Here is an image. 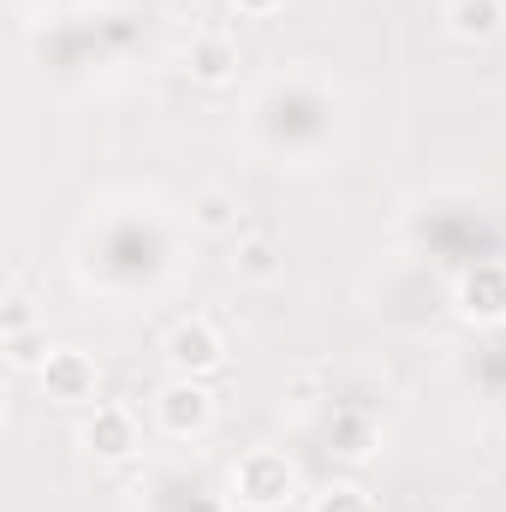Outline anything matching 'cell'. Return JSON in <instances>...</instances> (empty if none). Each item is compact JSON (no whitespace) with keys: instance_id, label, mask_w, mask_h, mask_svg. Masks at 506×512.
<instances>
[{"instance_id":"1","label":"cell","mask_w":506,"mask_h":512,"mask_svg":"<svg viewBox=\"0 0 506 512\" xmlns=\"http://www.w3.org/2000/svg\"><path fill=\"white\" fill-rule=\"evenodd\" d=\"M233 495H239V507H251V512L286 507V501H292V465H286L280 453L256 447V453H245V459L233 465Z\"/></svg>"},{"instance_id":"2","label":"cell","mask_w":506,"mask_h":512,"mask_svg":"<svg viewBox=\"0 0 506 512\" xmlns=\"http://www.w3.org/2000/svg\"><path fill=\"white\" fill-rule=\"evenodd\" d=\"M209 411H215V399L197 376H179V382H167L155 393V417H161L167 435H197L209 423Z\"/></svg>"},{"instance_id":"3","label":"cell","mask_w":506,"mask_h":512,"mask_svg":"<svg viewBox=\"0 0 506 512\" xmlns=\"http://www.w3.org/2000/svg\"><path fill=\"white\" fill-rule=\"evenodd\" d=\"M221 334L203 322V316H191V322H179L173 334H167V364L179 370V376H209V370H221Z\"/></svg>"},{"instance_id":"4","label":"cell","mask_w":506,"mask_h":512,"mask_svg":"<svg viewBox=\"0 0 506 512\" xmlns=\"http://www.w3.org/2000/svg\"><path fill=\"white\" fill-rule=\"evenodd\" d=\"M459 316L465 322H506V262H477L459 280Z\"/></svg>"},{"instance_id":"5","label":"cell","mask_w":506,"mask_h":512,"mask_svg":"<svg viewBox=\"0 0 506 512\" xmlns=\"http://www.w3.org/2000/svg\"><path fill=\"white\" fill-rule=\"evenodd\" d=\"M42 387H48V399L78 405V399H90V393H96V364H90L84 352L60 346V352H48V364H42Z\"/></svg>"},{"instance_id":"6","label":"cell","mask_w":506,"mask_h":512,"mask_svg":"<svg viewBox=\"0 0 506 512\" xmlns=\"http://www.w3.org/2000/svg\"><path fill=\"white\" fill-rule=\"evenodd\" d=\"M239 221H245L239 191H227V185H203V191L191 197V227H197V233L227 239V233H239Z\"/></svg>"},{"instance_id":"7","label":"cell","mask_w":506,"mask_h":512,"mask_svg":"<svg viewBox=\"0 0 506 512\" xmlns=\"http://www.w3.org/2000/svg\"><path fill=\"white\" fill-rule=\"evenodd\" d=\"M84 441H90V453H102V459H126L131 447H137V423H131L126 405H96L90 423H84Z\"/></svg>"},{"instance_id":"8","label":"cell","mask_w":506,"mask_h":512,"mask_svg":"<svg viewBox=\"0 0 506 512\" xmlns=\"http://www.w3.org/2000/svg\"><path fill=\"white\" fill-rule=\"evenodd\" d=\"M233 274L251 280V286H268V280L286 274V256H280V245H274L268 233H245L239 251H233Z\"/></svg>"},{"instance_id":"9","label":"cell","mask_w":506,"mask_h":512,"mask_svg":"<svg viewBox=\"0 0 506 512\" xmlns=\"http://www.w3.org/2000/svg\"><path fill=\"white\" fill-rule=\"evenodd\" d=\"M233 66H239V48H233L227 36H197V42H191V78H197V84H227Z\"/></svg>"},{"instance_id":"10","label":"cell","mask_w":506,"mask_h":512,"mask_svg":"<svg viewBox=\"0 0 506 512\" xmlns=\"http://www.w3.org/2000/svg\"><path fill=\"white\" fill-rule=\"evenodd\" d=\"M447 24H453V36H465V42H483V36L501 30V0H453V6H447Z\"/></svg>"},{"instance_id":"11","label":"cell","mask_w":506,"mask_h":512,"mask_svg":"<svg viewBox=\"0 0 506 512\" xmlns=\"http://www.w3.org/2000/svg\"><path fill=\"white\" fill-rule=\"evenodd\" d=\"M6 364H12V370H42V364H48V340H42L36 328L6 334Z\"/></svg>"},{"instance_id":"12","label":"cell","mask_w":506,"mask_h":512,"mask_svg":"<svg viewBox=\"0 0 506 512\" xmlns=\"http://www.w3.org/2000/svg\"><path fill=\"white\" fill-rule=\"evenodd\" d=\"M310 512H376V507H370V495H364L358 483H328V489L310 501Z\"/></svg>"},{"instance_id":"13","label":"cell","mask_w":506,"mask_h":512,"mask_svg":"<svg viewBox=\"0 0 506 512\" xmlns=\"http://www.w3.org/2000/svg\"><path fill=\"white\" fill-rule=\"evenodd\" d=\"M24 328H36V304H30L24 286H12L6 292V310H0V334H24Z\"/></svg>"},{"instance_id":"14","label":"cell","mask_w":506,"mask_h":512,"mask_svg":"<svg viewBox=\"0 0 506 512\" xmlns=\"http://www.w3.org/2000/svg\"><path fill=\"white\" fill-rule=\"evenodd\" d=\"M233 6H239V12H274L280 0H233Z\"/></svg>"},{"instance_id":"15","label":"cell","mask_w":506,"mask_h":512,"mask_svg":"<svg viewBox=\"0 0 506 512\" xmlns=\"http://www.w3.org/2000/svg\"><path fill=\"white\" fill-rule=\"evenodd\" d=\"M197 512H221V507H209V501H203V507H197Z\"/></svg>"}]
</instances>
